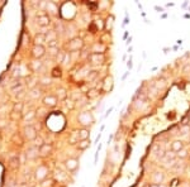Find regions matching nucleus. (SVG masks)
Here are the masks:
<instances>
[{"mask_svg":"<svg viewBox=\"0 0 190 187\" xmlns=\"http://www.w3.org/2000/svg\"><path fill=\"white\" fill-rule=\"evenodd\" d=\"M84 46V42L81 38H74L72 41L69 42V51H79V49Z\"/></svg>","mask_w":190,"mask_h":187,"instance_id":"nucleus-1","label":"nucleus"},{"mask_svg":"<svg viewBox=\"0 0 190 187\" xmlns=\"http://www.w3.org/2000/svg\"><path fill=\"white\" fill-rule=\"evenodd\" d=\"M105 49H107V46L102 42H95L91 47V51L94 53H99V54H103L105 52Z\"/></svg>","mask_w":190,"mask_h":187,"instance_id":"nucleus-2","label":"nucleus"},{"mask_svg":"<svg viewBox=\"0 0 190 187\" xmlns=\"http://www.w3.org/2000/svg\"><path fill=\"white\" fill-rule=\"evenodd\" d=\"M65 164H66V167H67V169L71 171V172L76 171L77 167H79V162H77V159H74V158L67 159V161L65 162Z\"/></svg>","mask_w":190,"mask_h":187,"instance_id":"nucleus-3","label":"nucleus"},{"mask_svg":"<svg viewBox=\"0 0 190 187\" xmlns=\"http://www.w3.org/2000/svg\"><path fill=\"white\" fill-rule=\"evenodd\" d=\"M37 22L41 27H47V25H49V23H51V19H49L48 14H41V15H38Z\"/></svg>","mask_w":190,"mask_h":187,"instance_id":"nucleus-4","label":"nucleus"},{"mask_svg":"<svg viewBox=\"0 0 190 187\" xmlns=\"http://www.w3.org/2000/svg\"><path fill=\"white\" fill-rule=\"evenodd\" d=\"M79 120H80V123L82 125H85V124H90L93 123V116H91V114L90 113H82L80 114V116H79Z\"/></svg>","mask_w":190,"mask_h":187,"instance_id":"nucleus-5","label":"nucleus"},{"mask_svg":"<svg viewBox=\"0 0 190 187\" xmlns=\"http://www.w3.org/2000/svg\"><path fill=\"white\" fill-rule=\"evenodd\" d=\"M24 133H25V137L29 140H34L37 138V133H36V129L33 128V126H27V128L24 129Z\"/></svg>","mask_w":190,"mask_h":187,"instance_id":"nucleus-6","label":"nucleus"},{"mask_svg":"<svg viewBox=\"0 0 190 187\" xmlns=\"http://www.w3.org/2000/svg\"><path fill=\"white\" fill-rule=\"evenodd\" d=\"M90 61L95 65H102L105 61V57L104 54H99V53H93L90 56Z\"/></svg>","mask_w":190,"mask_h":187,"instance_id":"nucleus-7","label":"nucleus"},{"mask_svg":"<svg viewBox=\"0 0 190 187\" xmlns=\"http://www.w3.org/2000/svg\"><path fill=\"white\" fill-rule=\"evenodd\" d=\"M43 104L46 106H49V108H52V106H55L56 104H57V97H55V96H46L43 99Z\"/></svg>","mask_w":190,"mask_h":187,"instance_id":"nucleus-8","label":"nucleus"},{"mask_svg":"<svg viewBox=\"0 0 190 187\" xmlns=\"http://www.w3.org/2000/svg\"><path fill=\"white\" fill-rule=\"evenodd\" d=\"M32 52H33V57L34 58H41L44 54V47L43 46H36Z\"/></svg>","mask_w":190,"mask_h":187,"instance_id":"nucleus-9","label":"nucleus"},{"mask_svg":"<svg viewBox=\"0 0 190 187\" xmlns=\"http://www.w3.org/2000/svg\"><path fill=\"white\" fill-rule=\"evenodd\" d=\"M111 87H113V79L110 76H107L103 82V89H104V91H110Z\"/></svg>","mask_w":190,"mask_h":187,"instance_id":"nucleus-10","label":"nucleus"},{"mask_svg":"<svg viewBox=\"0 0 190 187\" xmlns=\"http://www.w3.org/2000/svg\"><path fill=\"white\" fill-rule=\"evenodd\" d=\"M181 149H184V143L181 140H175V142H172V144H171V151L172 152H180Z\"/></svg>","mask_w":190,"mask_h":187,"instance_id":"nucleus-11","label":"nucleus"},{"mask_svg":"<svg viewBox=\"0 0 190 187\" xmlns=\"http://www.w3.org/2000/svg\"><path fill=\"white\" fill-rule=\"evenodd\" d=\"M89 135H90V131L85 128H82L79 130V133H77V138L80 140H86V139H89Z\"/></svg>","mask_w":190,"mask_h":187,"instance_id":"nucleus-12","label":"nucleus"},{"mask_svg":"<svg viewBox=\"0 0 190 187\" xmlns=\"http://www.w3.org/2000/svg\"><path fill=\"white\" fill-rule=\"evenodd\" d=\"M51 151H52V147L49 144H43L40 148V154L43 156V157H46V156H48L49 153H51Z\"/></svg>","mask_w":190,"mask_h":187,"instance_id":"nucleus-13","label":"nucleus"},{"mask_svg":"<svg viewBox=\"0 0 190 187\" xmlns=\"http://www.w3.org/2000/svg\"><path fill=\"white\" fill-rule=\"evenodd\" d=\"M164 178H165L164 173L156 172V173L153 174V182H155V185H161V183L164 182Z\"/></svg>","mask_w":190,"mask_h":187,"instance_id":"nucleus-14","label":"nucleus"},{"mask_svg":"<svg viewBox=\"0 0 190 187\" xmlns=\"http://www.w3.org/2000/svg\"><path fill=\"white\" fill-rule=\"evenodd\" d=\"M47 173H48V169L46 168V167H40L37 169V178H40V180H43L44 177L47 176Z\"/></svg>","mask_w":190,"mask_h":187,"instance_id":"nucleus-15","label":"nucleus"},{"mask_svg":"<svg viewBox=\"0 0 190 187\" xmlns=\"http://www.w3.org/2000/svg\"><path fill=\"white\" fill-rule=\"evenodd\" d=\"M43 42H46V34H37L34 37V43H36V46H42V43Z\"/></svg>","mask_w":190,"mask_h":187,"instance_id":"nucleus-16","label":"nucleus"},{"mask_svg":"<svg viewBox=\"0 0 190 187\" xmlns=\"http://www.w3.org/2000/svg\"><path fill=\"white\" fill-rule=\"evenodd\" d=\"M113 23H114V16L113 15H109L108 18H107V22H105V28L110 30L111 28H113Z\"/></svg>","mask_w":190,"mask_h":187,"instance_id":"nucleus-17","label":"nucleus"},{"mask_svg":"<svg viewBox=\"0 0 190 187\" xmlns=\"http://www.w3.org/2000/svg\"><path fill=\"white\" fill-rule=\"evenodd\" d=\"M57 97L60 99V100H65V99L67 97V92H66V90L62 89V87H61V89H58V90H57Z\"/></svg>","mask_w":190,"mask_h":187,"instance_id":"nucleus-18","label":"nucleus"},{"mask_svg":"<svg viewBox=\"0 0 190 187\" xmlns=\"http://www.w3.org/2000/svg\"><path fill=\"white\" fill-rule=\"evenodd\" d=\"M89 145H90V142H89L87 139H86V140H80V142H79V144H77L79 149H81V151H85Z\"/></svg>","mask_w":190,"mask_h":187,"instance_id":"nucleus-19","label":"nucleus"},{"mask_svg":"<svg viewBox=\"0 0 190 187\" xmlns=\"http://www.w3.org/2000/svg\"><path fill=\"white\" fill-rule=\"evenodd\" d=\"M176 157L177 158H180V159H184V158H186L188 157V151L184 148V149H181L180 152H177L176 153Z\"/></svg>","mask_w":190,"mask_h":187,"instance_id":"nucleus-20","label":"nucleus"},{"mask_svg":"<svg viewBox=\"0 0 190 187\" xmlns=\"http://www.w3.org/2000/svg\"><path fill=\"white\" fill-rule=\"evenodd\" d=\"M165 86H166V82H165V80H164V79L158 80V81L155 84V87H156V89H157V90H160V89H164Z\"/></svg>","mask_w":190,"mask_h":187,"instance_id":"nucleus-21","label":"nucleus"},{"mask_svg":"<svg viewBox=\"0 0 190 187\" xmlns=\"http://www.w3.org/2000/svg\"><path fill=\"white\" fill-rule=\"evenodd\" d=\"M10 166L16 168V167H19V158L18 157H13L12 159H10Z\"/></svg>","mask_w":190,"mask_h":187,"instance_id":"nucleus-22","label":"nucleus"},{"mask_svg":"<svg viewBox=\"0 0 190 187\" xmlns=\"http://www.w3.org/2000/svg\"><path fill=\"white\" fill-rule=\"evenodd\" d=\"M47 9L51 10V13H53V14H56V12H57V8H56V5L53 3H48L47 4Z\"/></svg>","mask_w":190,"mask_h":187,"instance_id":"nucleus-23","label":"nucleus"},{"mask_svg":"<svg viewBox=\"0 0 190 187\" xmlns=\"http://www.w3.org/2000/svg\"><path fill=\"white\" fill-rule=\"evenodd\" d=\"M175 157H176V153L175 152H170V151H167L166 152V154H165V158H167V159H175Z\"/></svg>","mask_w":190,"mask_h":187,"instance_id":"nucleus-24","label":"nucleus"},{"mask_svg":"<svg viewBox=\"0 0 190 187\" xmlns=\"http://www.w3.org/2000/svg\"><path fill=\"white\" fill-rule=\"evenodd\" d=\"M14 111L15 113H20L22 111V109H23V104L22 102H16V104H14Z\"/></svg>","mask_w":190,"mask_h":187,"instance_id":"nucleus-25","label":"nucleus"},{"mask_svg":"<svg viewBox=\"0 0 190 187\" xmlns=\"http://www.w3.org/2000/svg\"><path fill=\"white\" fill-rule=\"evenodd\" d=\"M34 142H36V143H34L36 147H40V148H41V147L43 145V139L41 138V137H37V138L34 139Z\"/></svg>","mask_w":190,"mask_h":187,"instance_id":"nucleus-26","label":"nucleus"},{"mask_svg":"<svg viewBox=\"0 0 190 187\" xmlns=\"http://www.w3.org/2000/svg\"><path fill=\"white\" fill-rule=\"evenodd\" d=\"M189 71H190V63H186V65H184V67H182V72L188 73Z\"/></svg>","mask_w":190,"mask_h":187,"instance_id":"nucleus-27","label":"nucleus"},{"mask_svg":"<svg viewBox=\"0 0 190 187\" xmlns=\"http://www.w3.org/2000/svg\"><path fill=\"white\" fill-rule=\"evenodd\" d=\"M53 76H61V70L60 68H55L53 70Z\"/></svg>","mask_w":190,"mask_h":187,"instance_id":"nucleus-28","label":"nucleus"},{"mask_svg":"<svg viewBox=\"0 0 190 187\" xmlns=\"http://www.w3.org/2000/svg\"><path fill=\"white\" fill-rule=\"evenodd\" d=\"M181 131H182L184 134H188V131H190V128H189V126H182Z\"/></svg>","mask_w":190,"mask_h":187,"instance_id":"nucleus-29","label":"nucleus"},{"mask_svg":"<svg viewBox=\"0 0 190 187\" xmlns=\"http://www.w3.org/2000/svg\"><path fill=\"white\" fill-rule=\"evenodd\" d=\"M33 116H34V114H33V113H31L29 115H27V116H25V119H32Z\"/></svg>","mask_w":190,"mask_h":187,"instance_id":"nucleus-30","label":"nucleus"},{"mask_svg":"<svg viewBox=\"0 0 190 187\" xmlns=\"http://www.w3.org/2000/svg\"><path fill=\"white\" fill-rule=\"evenodd\" d=\"M128 67H129V68L132 67V62H131V59H129V62H128Z\"/></svg>","mask_w":190,"mask_h":187,"instance_id":"nucleus-31","label":"nucleus"},{"mask_svg":"<svg viewBox=\"0 0 190 187\" xmlns=\"http://www.w3.org/2000/svg\"><path fill=\"white\" fill-rule=\"evenodd\" d=\"M150 187H160V185H151Z\"/></svg>","mask_w":190,"mask_h":187,"instance_id":"nucleus-32","label":"nucleus"}]
</instances>
